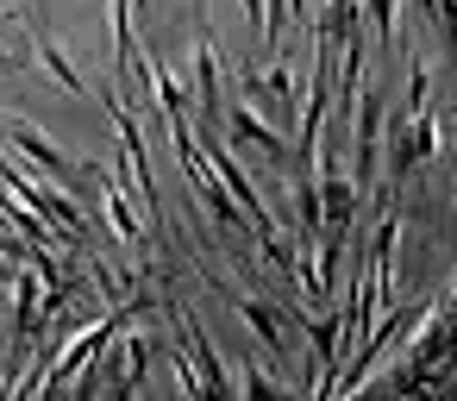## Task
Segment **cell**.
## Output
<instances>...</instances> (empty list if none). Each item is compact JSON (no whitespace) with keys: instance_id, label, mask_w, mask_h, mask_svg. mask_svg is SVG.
<instances>
[{"instance_id":"obj_2","label":"cell","mask_w":457,"mask_h":401,"mask_svg":"<svg viewBox=\"0 0 457 401\" xmlns=\"http://www.w3.org/2000/svg\"><path fill=\"white\" fill-rule=\"evenodd\" d=\"M438 151V120L426 113V120H407V126H395V157H388V182L401 188L426 157Z\"/></svg>"},{"instance_id":"obj_4","label":"cell","mask_w":457,"mask_h":401,"mask_svg":"<svg viewBox=\"0 0 457 401\" xmlns=\"http://www.w3.org/2000/svg\"><path fill=\"white\" fill-rule=\"evenodd\" d=\"M176 326H182V338L195 345V370H201L207 395H213V401H232V382H226V370H220V357H213V338H207V326H201L188 307H176Z\"/></svg>"},{"instance_id":"obj_5","label":"cell","mask_w":457,"mask_h":401,"mask_svg":"<svg viewBox=\"0 0 457 401\" xmlns=\"http://www.w3.org/2000/svg\"><path fill=\"white\" fill-rule=\"evenodd\" d=\"M226 301H232V313H245L251 326H257V338L270 345V357L276 363H288V338H282V313L263 301V295H238V288H226Z\"/></svg>"},{"instance_id":"obj_7","label":"cell","mask_w":457,"mask_h":401,"mask_svg":"<svg viewBox=\"0 0 457 401\" xmlns=\"http://www.w3.org/2000/svg\"><path fill=\"white\" fill-rule=\"evenodd\" d=\"M195 76H201V132H213V113H220V57H213V38H201L195 51Z\"/></svg>"},{"instance_id":"obj_12","label":"cell","mask_w":457,"mask_h":401,"mask_svg":"<svg viewBox=\"0 0 457 401\" xmlns=\"http://www.w3.org/2000/svg\"><path fill=\"white\" fill-rule=\"evenodd\" d=\"M370 20H376L382 38H395V7H370Z\"/></svg>"},{"instance_id":"obj_11","label":"cell","mask_w":457,"mask_h":401,"mask_svg":"<svg viewBox=\"0 0 457 401\" xmlns=\"http://www.w3.org/2000/svg\"><path fill=\"white\" fill-rule=\"evenodd\" d=\"M138 388H145V376H132V370H120V382H113V395H107V401H132Z\"/></svg>"},{"instance_id":"obj_10","label":"cell","mask_w":457,"mask_h":401,"mask_svg":"<svg viewBox=\"0 0 457 401\" xmlns=\"http://www.w3.org/2000/svg\"><path fill=\"white\" fill-rule=\"evenodd\" d=\"M245 401H288V388H276L257 363H245Z\"/></svg>"},{"instance_id":"obj_3","label":"cell","mask_w":457,"mask_h":401,"mask_svg":"<svg viewBox=\"0 0 457 401\" xmlns=\"http://www.w3.org/2000/svg\"><path fill=\"white\" fill-rule=\"evenodd\" d=\"M13 145H20V151H26L32 163H45V170H51V176H57L63 188H82V182H88V170H76V163H70V157H63V151H57V145H51V138L38 132V126L13 120Z\"/></svg>"},{"instance_id":"obj_1","label":"cell","mask_w":457,"mask_h":401,"mask_svg":"<svg viewBox=\"0 0 457 401\" xmlns=\"http://www.w3.org/2000/svg\"><path fill=\"white\" fill-rule=\"evenodd\" d=\"M7 188H13L20 201H32V207H38V213H45V220H51V226H57L70 245H76V251H95V245H88V220H82V213H76V207H70L57 188H32L20 170H7Z\"/></svg>"},{"instance_id":"obj_9","label":"cell","mask_w":457,"mask_h":401,"mask_svg":"<svg viewBox=\"0 0 457 401\" xmlns=\"http://www.w3.org/2000/svg\"><path fill=\"white\" fill-rule=\"evenodd\" d=\"M426 20H432V26H445V57L457 63V7H451V0H432Z\"/></svg>"},{"instance_id":"obj_6","label":"cell","mask_w":457,"mask_h":401,"mask_svg":"<svg viewBox=\"0 0 457 401\" xmlns=\"http://www.w3.org/2000/svg\"><path fill=\"white\" fill-rule=\"evenodd\" d=\"M226 138H232V145H251V151H263V157H282V151H288V145L257 120V107H251L245 95H238V107H232V120H226Z\"/></svg>"},{"instance_id":"obj_8","label":"cell","mask_w":457,"mask_h":401,"mask_svg":"<svg viewBox=\"0 0 457 401\" xmlns=\"http://www.w3.org/2000/svg\"><path fill=\"white\" fill-rule=\"evenodd\" d=\"M38 57H45V70H51V76H57V82H63V88H70V95H76V101H82V95H88V82H82V76H76V63H70V57H63V45H57V38H51V32H45V26H38Z\"/></svg>"}]
</instances>
